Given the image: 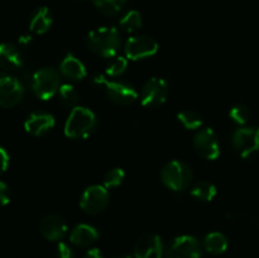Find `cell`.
I'll use <instances>...</instances> for the list:
<instances>
[{"mask_svg": "<svg viewBox=\"0 0 259 258\" xmlns=\"http://www.w3.org/2000/svg\"><path fill=\"white\" fill-rule=\"evenodd\" d=\"M204 248L211 254H222L228 248V239L223 233L212 232L205 237Z\"/></svg>", "mask_w": 259, "mask_h": 258, "instance_id": "20", "label": "cell"}, {"mask_svg": "<svg viewBox=\"0 0 259 258\" xmlns=\"http://www.w3.org/2000/svg\"><path fill=\"white\" fill-rule=\"evenodd\" d=\"M229 116L234 123L239 124V125H244V124L248 123V120H249L250 111L247 106L240 104V105H235L230 109Z\"/></svg>", "mask_w": 259, "mask_h": 258, "instance_id": "28", "label": "cell"}, {"mask_svg": "<svg viewBox=\"0 0 259 258\" xmlns=\"http://www.w3.org/2000/svg\"><path fill=\"white\" fill-rule=\"evenodd\" d=\"M143 22H142L141 13L137 10H131L126 13L120 20H119V27L123 32L125 33H133L137 32L139 28L142 27Z\"/></svg>", "mask_w": 259, "mask_h": 258, "instance_id": "23", "label": "cell"}, {"mask_svg": "<svg viewBox=\"0 0 259 258\" xmlns=\"http://www.w3.org/2000/svg\"><path fill=\"white\" fill-rule=\"evenodd\" d=\"M201 245L192 235H181L175 238L166 250V258H200Z\"/></svg>", "mask_w": 259, "mask_h": 258, "instance_id": "10", "label": "cell"}, {"mask_svg": "<svg viewBox=\"0 0 259 258\" xmlns=\"http://www.w3.org/2000/svg\"><path fill=\"white\" fill-rule=\"evenodd\" d=\"M98 125V119L94 111L83 106H76L65 123V134L71 139L88 138Z\"/></svg>", "mask_w": 259, "mask_h": 258, "instance_id": "2", "label": "cell"}, {"mask_svg": "<svg viewBox=\"0 0 259 258\" xmlns=\"http://www.w3.org/2000/svg\"><path fill=\"white\" fill-rule=\"evenodd\" d=\"M96 9L106 17H114L123 10L126 0H91Z\"/></svg>", "mask_w": 259, "mask_h": 258, "instance_id": "22", "label": "cell"}, {"mask_svg": "<svg viewBox=\"0 0 259 258\" xmlns=\"http://www.w3.org/2000/svg\"><path fill=\"white\" fill-rule=\"evenodd\" d=\"M177 119L180 123L185 126L186 129L194 131V129H199L202 125V118L199 113L194 110H184L181 113L177 114Z\"/></svg>", "mask_w": 259, "mask_h": 258, "instance_id": "25", "label": "cell"}, {"mask_svg": "<svg viewBox=\"0 0 259 258\" xmlns=\"http://www.w3.org/2000/svg\"><path fill=\"white\" fill-rule=\"evenodd\" d=\"M60 71L63 77L71 81H80L86 77V67L77 57L72 55H67L60 65Z\"/></svg>", "mask_w": 259, "mask_h": 258, "instance_id": "18", "label": "cell"}, {"mask_svg": "<svg viewBox=\"0 0 259 258\" xmlns=\"http://www.w3.org/2000/svg\"><path fill=\"white\" fill-rule=\"evenodd\" d=\"M134 258H163V242L157 234H144L134 245Z\"/></svg>", "mask_w": 259, "mask_h": 258, "instance_id": "12", "label": "cell"}, {"mask_svg": "<svg viewBox=\"0 0 259 258\" xmlns=\"http://www.w3.org/2000/svg\"><path fill=\"white\" fill-rule=\"evenodd\" d=\"M161 180L167 189L172 191H182L191 184L192 172L186 163L175 159L164 164L161 171Z\"/></svg>", "mask_w": 259, "mask_h": 258, "instance_id": "3", "label": "cell"}, {"mask_svg": "<svg viewBox=\"0 0 259 258\" xmlns=\"http://www.w3.org/2000/svg\"><path fill=\"white\" fill-rule=\"evenodd\" d=\"M60 75L55 68L43 67L32 76V90L40 100H50L60 89Z\"/></svg>", "mask_w": 259, "mask_h": 258, "instance_id": "4", "label": "cell"}, {"mask_svg": "<svg viewBox=\"0 0 259 258\" xmlns=\"http://www.w3.org/2000/svg\"><path fill=\"white\" fill-rule=\"evenodd\" d=\"M30 40H32L30 35H22V37L19 38V43H22V45H27V43H29Z\"/></svg>", "mask_w": 259, "mask_h": 258, "instance_id": "33", "label": "cell"}, {"mask_svg": "<svg viewBox=\"0 0 259 258\" xmlns=\"http://www.w3.org/2000/svg\"><path fill=\"white\" fill-rule=\"evenodd\" d=\"M121 40L119 30L114 27H100L88 35V46L99 57L113 58L119 52Z\"/></svg>", "mask_w": 259, "mask_h": 258, "instance_id": "1", "label": "cell"}, {"mask_svg": "<svg viewBox=\"0 0 259 258\" xmlns=\"http://www.w3.org/2000/svg\"><path fill=\"white\" fill-rule=\"evenodd\" d=\"M94 82L98 83L99 86H104L106 96L110 99V101L118 104V105H131L138 99V93L136 89L125 82L109 80L104 75L95 76Z\"/></svg>", "mask_w": 259, "mask_h": 258, "instance_id": "5", "label": "cell"}, {"mask_svg": "<svg viewBox=\"0 0 259 258\" xmlns=\"http://www.w3.org/2000/svg\"><path fill=\"white\" fill-rule=\"evenodd\" d=\"M57 255L58 258H75V252L67 243H58L57 245Z\"/></svg>", "mask_w": 259, "mask_h": 258, "instance_id": "29", "label": "cell"}, {"mask_svg": "<svg viewBox=\"0 0 259 258\" xmlns=\"http://www.w3.org/2000/svg\"><path fill=\"white\" fill-rule=\"evenodd\" d=\"M191 195L200 201H211L217 196V187L209 181H199L192 186Z\"/></svg>", "mask_w": 259, "mask_h": 258, "instance_id": "21", "label": "cell"}, {"mask_svg": "<svg viewBox=\"0 0 259 258\" xmlns=\"http://www.w3.org/2000/svg\"><path fill=\"white\" fill-rule=\"evenodd\" d=\"M233 146L243 158H248L258 151L257 129L239 128L233 134Z\"/></svg>", "mask_w": 259, "mask_h": 258, "instance_id": "13", "label": "cell"}, {"mask_svg": "<svg viewBox=\"0 0 259 258\" xmlns=\"http://www.w3.org/2000/svg\"><path fill=\"white\" fill-rule=\"evenodd\" d=\"M9 163H10V157L9 154H8L7 149L3 148V147L0 146V175H3L5 171H7L8 167H9Z\"/></svg>", "mask_w": 259, "mask_h": 258, "instance_id": "31", "label": "cell"}, {"mask_svg": "<svg viewBox=\"0 0 259 258\" xmlns=\"http://www.w3.org/2000/svg\"><path fill=\"white\" fill-rule=\"evenodd\" d=\"M257 146H258V149H259V128L257 129Z\"/></svg>", "mask_w": 259, "mask_h": 258, "instance_id": "34", "label": "cell"}, {"mask_svg": "<svg viewBox=\"0 0 259 258\" xmlns=\"http://www.w3.org/2000/svg\"><path fill=\"white\" fill-rule=\"evenodd\" d=\"M126 67H128V58L120 56V57H115L110 61V63L106 66L105 73L108 77H118V76L123 75Z\"/></svg>", "mask_w": 259, "mask_h": 258, "instance_id": "26", "label": "cell"}, {"mask_svg": "<svg viewBox=\"0 0 259 258\" xmlns=\"http://www.w3.org/2000/svg\"><path fill=\"white\" fill-rule=\"evenodd\" d=\"M55 126V118L48 113H33L25 119L24 129L30 136L40 137L47 134Z\"/></svg>", "mask_w": 259, "mask_h": 258, "instance_id": "15", "label": "cell"}, {"mask_svg": "<svg viewBox=\"0 0 259 258\" xmlns=\"http://www.w3.org/2000/svg\"><path fill=\"white\" fill-rule=\"evenodd\" d=\"M194 147L200 156L210 161L217 159L220 154L219 141L211 128H204L197 132L194 138Z\"/></svg>", "mask_w": 259, "mask_h": 258, "instance_id": "11", "label": "cell"}, {"mask_svg": "<svg viewBox=\"0 0 259 258\" xmlns=\"http://www.w3.org/2000/svg\"><path fill=\"white\" fill-rule=\"evenodd\" d=\"M58 96L61 103L67 108H76L78 103V93L71 83H63L58 89Z\"/></svg>", "mask_w": 259, "mask_h": 258, "instance_id": "24", "label": "cell"}, {"mask_svg": "<svg viewBox=\"0 0 259 258\" xmlns=\"http://www.w3.org/2000/svg\"><path fill=\"white\" fill-rule=\"evenodd\" d=\"M85 258H104L103 253H101L100 249L98 248H90V249L86 252Z\"/></svg>", "mask_w": 259, "mask_h": 258, "instance_id": "32", "label": "cell"}, {"mask_svg": "<svg viewBox=\"0 0 259 258\" xmlns=\"http://www.w3.org/2000/svg\"><path fill=\"white\" fill-rule=\"evenodd\" d=\"M109 204V191L105 186L93 185L82 192L80 197V206L85 212L96 215L103 212Z\"/></svg>", "mask_w": 259, "mask_h": 258, "instance_id": "7", "label": "cell"}, {"mask_svg": "<svg viewBox=\"0 0 259 258\" xmlns=\"http://www.w3.org/2000/svg\"><path fill=\"white\" fill-rule=\"evenodd\" d=\"M52 14L47 7H39L33 12L29 20V29L34 34H45L52 27Z\"/></svg>", "mask_w": 259, "mask_h": 258, "instance_id": "19", "label": "cell"}, {"mask_svg": "<svg viewBox=\"0 0 259 258\" xmlns=\"http://www.w3.org/2000/svg\"><path fill=\"white\" fill-rule=\"evenodd\" d=\"M24 96L23 83L7 72H0V108L9 109L18 105Z\"/></svg>", "mask_w": 259, "mask_h": 258, "instance_id": "6", "label": "cell"}, {"mask_svg": "<svg viewBox=\"0 0 259 258\" xmlns=\"http://www.w3.org/2000/svg\"><path fill=\"white\" fill-rule=\"evenodd\" d=\"M99 239V232L89 224H78L71 230L70 242L77 247H89Z\"/></svg>", "mask_w": 259, "mask_h": 258, "instance_id": "17", "label": "cell"}, {"mask_svg": "<svg viewBox=\"0 0 259 258\" xmlns=\"http://www.w3.org/2000/svg\"><path fill=\"white\" fill-rule=\"evenodd\" d=\"M168 96V85L163 78L152 77L144 83L141 93V101L144 108L154 109L162 105Z\"/></svg>", "mask_w": 259, "mask_h": 258, "instance_id": "9", "label": "cell"}, {"mask_svg": "<svg viewBox=\"0 0 259 258\" xmlns=\"http://www.w3.org/2000/svg\"><path fill=\"white\" fill-rule=\"evenodd\" d=\"M124 51L128 60H143V58L152 57L158 52V43L149 35H136L126 40Z\"/></svg>", "mask_w": 259, "mask_h": 258, "instance_id": "8", "label": "cell"}, {"mask_svg": "<svg viewBox=\"0 0 259 258\" xmlns=\"http://www.w3.org/2000/svg\"><path fill=\"white\" fill-rule=\"evenodd\" d=\"M23 66V56L17 46L0 43V68L4 71L19 70Z\"/></svg>", "mask_w": 259, "mask_h": 258, "instance_id": "16", "label": "cell"}, {"mask_svg": "<svg viewBox=\"0 0 259 258\" xmlns=\"http://www.w3.org/2000/svg\"><path fill=\"white\" fill-rule=\"evenodd\" d=\"M124 179H125V172H124L123 168H118V167L116 168H111L104 176V186L106 189L118 187L123 184Z\"/></svg>", "mask_w": 259, "mask_h": 258, "instance_id": "27", "label": "cell"}, {"mask_svg": "<svg viewBox=\"0 0 259 258\" xmlns=\"http://www.w3.org/2000/svg\"><path fill=\"white\" fill-rule=\"evenodd\" d=\"M10 197H12V194H10L9 186L5 182L0 181V206L9 204Z\"/></svg>", "mask_w": 259, "mask_h": 258, "instance_id": "30", "label": "cell"}, {"mask_svg": "<svg viewBox=\"0 0 259 258\" xmlns=\"http://www.w3.org/2000/svg\"><path fill=\"white\" fill-rule=\"evenodd\" d=\"M39 232L45 239L50 242L61 240L67 233V225L61 217L55 214L46 215L39 223Z\"/></svg>", "mask_w": 259, "mask_h": 258, "instance_id": "14", "label": "cell"}, {"mask_svg": "<svg viewBox=\"0 0 259 258\" xmlns=\"http://www.w3.org/2000/svg\"><path fill=\"white\" fill-rule=\"evenodd\" d=\"M118 258H132V257H129V255H121V257H118Z\"/></svg>", "mask_w": 259, "mask_h": 258, "instance_id": "35", "label": "cell"}, {"mask_svg": "<svg viewBox=\"0 0 259 258\" xmlns=\"http://www.w3.org/2000/svg\"><path fill=\"white\" fill-rule=\"evenodd\" d=\"M80 2H86V0H80Z\"/></svg>", "mask_w": 259, "mask_h": 258, "instance_id": "36", "label": "cell"}]
</instances>
